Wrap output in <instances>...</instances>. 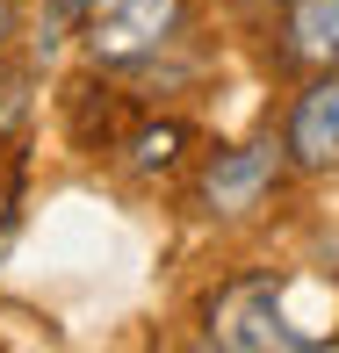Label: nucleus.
<instances>
[{"label":"nucleus","mask_w":339,"mask_h":353,"mask_svg":"<svg viewBox=\"0 0 339 353\" xmlns=\"http://www.w3.org/2000/svg\"><path fill=\"white\" fill-rule=\"evenodd\" d=\"M289 296H296V281H267V274L224 288L217 310H209V339L238 346V353H303V346H318L325 332L303 325V317L289 310Z\"/></svg>","instance_id":"1"},{"label":"nucleus","mask_w":339,"mask_h":353,"mask_svg":"<svg viewBox=\"0 0 339 353\" xmlns=\"http://www.w3.org/2000/svg\"><path fill=\"white\" fill-rule=\"evenodd\" d=\"M181 8H188V0H94L87 51L101 58V65H137V58H152L159 43L173 37Z\"/></svg>","instance_id":"2"},{"label":"nucleus","mask_w":339,"mask_h":353,"mask_svg":"<svg viewBox=\"0 0 339 353\" xmlns=\"http://www.w3.org/2000/svg\"><path fill=\"white\" fill-rule=\"evenodd\" d=\"M289 159L303 173L339 166V65H325V79L296 94V116H289Z\"/></svg>","instance_id":"3"},{"label":"nucleus","mask_w":339,"mask_h":353,"mask_svg":"<svg viewBox=\"0 0 339 353\" xmlns=\"http://www.w3.org/2000/svg\"><path fill=\"white\" fill-rule=\"evenodd\" d=\"M267 181H274V152H267V144L217 152V166L202 173V202H209L217 216H246V210H260Z\"/></svg>","instance_id":"4"},{"label":"nucleus","mask_w":339,"mask_h":353,"mask_svg":"<svg viewBox=\"0 0 339 353\" xmlns=\"http://www.w3.org/2000/svg\"><path fill=\"white\" fill-rule=\"evenodd\" d=\"M289 58L303 65H339V0H289Z\"/></svg>","instance_id":"5"},{"label":"nucleus","mask_w":339,"mask_h":353,"mask_svg":"<svg viewBox=\"0 0 339 353\" xmlns=\"http://www.w3.org/2000/svg\"><path fill=\"white\" fill-rule=\"evenodd\" d=\"M14 37V0H0V43Z\"/></svg>","instance_id":"6"}]
</instances>
